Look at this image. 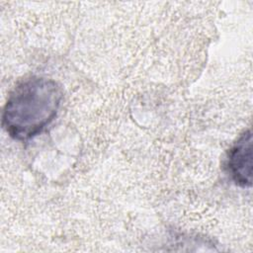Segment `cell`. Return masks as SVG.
Returning a JSON list of instances; mask_svg holds the SVG:
<instances>
[{
	"mask_svg": "<svg viewBox=\"0 0 253 253\" xmlns=\"http://www.w3.org/2000/svg\"><path fill=\"white\" fill-rule=\"evenodd\" d=\"M62 99L63 90L54 79L30 76L9 93L2 112V126L12 138L29 140L54 121Z\"/></svg>",
	"mask_w": 253,
	"mask_h": 253,
	"instance_id": "cell-1",
	"label": "cell"
},
{
	"mask_svg": "<svg viewBox=\"0 0 253 253\" xmlns=\"http://www.w3.org/2000/svg\"><path fill=\"white\" fill-rule=\"evenodd\" d=\"M252 132L244 130L226 153L224 169L230 180L241 188L252 186Z\"/></svg>",
	"mask_w": 253,
	"mask_h": 253,
	"instance_id": "cell-2",
	"label": "cell"
}]
</instances>
